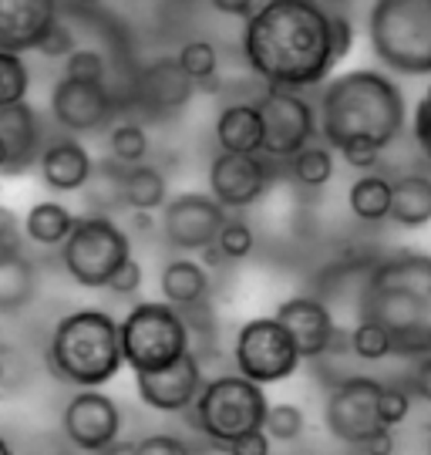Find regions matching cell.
<instances>
[{
    "label": "cell",
    "instance_id": "38",
    "mask_svg": "<svg viewBox=\"0 0 431 455\" xmlns=\"http://www.w3.org/2000/svg\"><path fill=\"white\" fill-rule=\"evenodd\" d=\"M142 287V263L135 260V257H128L112 276H108V283H105V291H112L115 297H132V293H139Z\"/></svg>",
    "mask_w": 431,
    "mask_h": 455
},
{
    "label": "cell",
    "instance_id": "37",
    "mask_svg": "<svg viewBox=\"0 0 431 455\" xmlns=\"http://www.w3.org/2000/svg\"><path fill=\"white\" fill-rule=\"evenodd\" d=\"M105 58L98 51L88 48H75L68 54V65H64V75L71 78H88V82H105Z\"/></svg>",
    "mask_w": 431,
    "mask_h": 455
},
{
    "label": "cell",
    "instance_id": "51",
    "mask_svg": "<svg viewBox=\"0 0 431 455\" xmlns=\"http://www.w3.org/2000/svg\"><path fill=\"white\" fill-rule=\"evenodd\" d=\"M4 223H7V210H0V233H4Z\"/></svg>",
    "mask_w": 431,
    "mask_h": 455
},
{
    "label": "cell",
    "instance_id": "32",
    "mask_svg": "<svg viewBox=\"0 0 431 455\" xmlns=\"http://www.w3.org/2000/svg\"><path fill=\"white\" fill-rule=\"evenodd\" d=\"M351 355L357 361H384L391 358V338L374 321H357L351 331Z\"/></svg>",
    "mask_w": 431,
    "mask_h": 455
},
{
    "label": "cell",
    "instance_id": "5",
    "mask_svg": "<svg viewBox=\"0 0 431 455\" xmlns=\"http://www.w3.org/2000/svg\"><path fill=\"white\" fill-rule=\"evenodd\" d=\"M371 51L398 75H431V0H374L368 14Z\"/></svg>",
    "mask_w": 431,
    "mask_h": 455
},
{
    "label": "cell",
    "instance_id": "24",
    "mask_svg": "<svg viewBox=\"0 0 431 455\" xmlns=\"http://www.w3.org/2000/svg\"><path fill=\"white\" fill-rule=\"evenodd\" d=\"M387 216L404 229H421L431 223V176L408 172L391 182V210Z\"/></svg>",
    "mask_w": 431,
    "mask_h": 455
},
{
    "label": "cell",
    "instance_id": "47",
    "mask_svg": "<svg viewBox=\"0 0 431 455\" xmlns=\"http://www.w3.org/2000/svg\"><path fill=\"white\" fill-rule=\"evenodd\" d=\"M0 176H14V163H11V148L0 139Z\"/></svg>",
    "mask_w": 431,
    "mask_h": 455
},
{
    "label": "cell",
    "instance_id": "50",
    "mask_svg": "<svg viewBox=\"0 0 431 455\" xmlns=\"http://www.w3.org/2000/svg\"><path fill=\"white\" fill-rule=\"evenodd\" d=\"M7 452H11V442H7V439H0V455H7Z\"/></svg>",
    "mask_w": 431,
    "mask_h": 455
},
{
    "label": "cell",
    "instance_id": "28",
    "mask_svg": "<svg viewBox=\"0 0 431 455\" xmlns=\"http://www.w3.org/2000/svg\"><path fill=\"white\" fill-rule=\"evenodd\" d=\"M347 203H351V212L357 220H364V223H381V220H387V210H391V180L374 176V172H364V176L351 186Z\"/></svg>",
    "mask_w": 431,
    "mask_h": 455
},
{
    "label": "cell",
    "instance_id": "11",
    "mask_svg": "<svg viewBox=\"0 0 431 455\" xmlns=\"http://www.w3.org/2000/svg\"><path fill=\"white\" fill-rule=\"evenodd\" d=\"M256 108L263 115V156L276 163H287L293 152H300L317 135V108L297 88H276L256 98Z\"/></svg>",
    "mask_w": 431,
    "mask_h": 455
},
{
    "label": "cell",
    "instance_id": "9",
    "mask_svg": "<svg viewBox=\"0 0 431 455\" xmlns=\"http://www.w3.org/2000/svg\"><path fill=\"white\" fill-rule=\"evenodd\" d=\"M381 385L384 381L368 378V374H344V378H337L331 391H327V405H323L327 432L344 442V445H354V449H364L371 439L391 432L378 419Z\"/></svg>",
    "mask_w": 431,
    "mask_h": 455
},
{
    "label": "cell",
    "instance_id": "42",
    "mask_svg": "<svg viewBox=\"0 0 431 455\" xmlns=\"http://www.w3.org/2000/svg\"><path fill=\"white\" fill-rule=\"evenodd\" d=\"M226 449L233 455H267L270 452V435L263 428H256V432H246L236 442H229Z\"/></svg>",
    "mask_w": 431,
    "mask_h": 455
},
{
    "label": "cell",
    "instance_id": "39",
    "mask_svg": "<svg viewBox=\"0 0 431 455\" xmlns=\"http://www.w3.org/2000/svg\"><path fill=\"white\" fill-rule=\"evenodd\" d=\"M34 51H41L44 58H68V54L75 51V37H71V31L64 28L61 20H54V24H51V31L37 41V48Z\"/></svg>",
    "mask_w": 431,
    "mask_h": 455
},
{
    "label": "cell",
    "instance_id": "41",
    "mask_svg": "<svg viewBox=\"0 0 431 455\" xmlns=\"http://www.w3.org/2000/svg\"><path fill=\"white\" fill-rule=\"evenodd\" d=\"M340 159L351 165V169H361V172H374V169H378V163H381V148L357 142V146H344V148H340Z\"/></svg>",
    "mask_w": 431,
    "mask_h": 455
},
{
    "label": "cell",
    "instance_id": "44",
    "mask_svg": "<svg viewBox=\"0 0 431 455\" xmlns=\"http://www.w3.org/2000/svg\"><path fill=\"white\" fill-rule=\"evenodd\" d=\"M411 391H415L421 402H431V355L418 358V368L411 374Z\"/></svg>",
    "mask_w": 431,
    "mask_h": 455
},
{
    "label": "cell",
    "instance_id": "49",
    "mask_svg": "<svg viewBox=\"0 0 431 455\" xmlns=\"http://www.w3.org/2000/svg\"><path fill=\"white\" fill-rule=\"evenodd\" d=\"M71 4H75V7H98L101 0H71Z\"/></svg>",
    "mask_w": 431,
    "mask_h": 455
},
{
    "label": "cell",
    "instance_id": "1",
    "mask_svg": "<svg viewBox=\"0 0 431 455\" xmlns=\"http://www.w3.org/2000/svg\"><path fill=\"white\" fill-rule=\"evenodd\" d=\"M243 58L267 84L317 88L340 61L334 11L317 0H259L243 20Z\"/></svg>",
    "mask_w": 431,
    "mask_h": 455
},
{
    "label": "cell",
    "instance_id": "4",
    "mask_svg": "<svg viewBox=\"0 0 431 455\" xmlns=\"http://www.w3.org/2000/svg\"><path fill=\"white\" fill-rule=\"evenodd\" d=\"M122 331L105 310H75L48 341V371L75 388H101L122 371Z\"/></svg>",
    "mask_w": 431,
    "mask_h": 455
},
{
    "label": "cell",
    "instance_id": "19",
    "mask_svg": "<svg viewBox=\"0 0 431 455\" xmlns=\"http://www.w3.org/2000/svg\"><path fill=\"white\" fill-rule=\"evenodd\" d=\"M37 169H41V180L54 193H75L81 186H88L95 163L88 156V148L75 142V139H58L37 152Z\"/></svg>",
    "mask_w": 431,
    "mask_h": 455
},
{
    "label": "cell",
    "instance_id": "6",
    "mask_svg": "<svg viewBox=\"0 0 431 455\" xmlns=\"http://www.w3.org/2000/svg\"><path fill=\"white\" fill-rule=\"evenodd\" d=\"M267 405L270 402L263 395V385H256L246 374L236 371L203 385V391L192 402V419H196V428L212 445L226 449L229 442H236L246 432L263 428Z\"/></svg>",
    "mask_w": 431,
    "mask_h": 455
},
{
    "label": "cell",
    "instance_id": "31",
    "mask_svg": "<svg viewBox=\"0 0 431 455\" xmlns=\"http://www.w3.org/2000/svg\"><path fill=\"white\" fill-rule=\"evenodd\" d=\"M108 152H112V159L118 165L142 163L145 156H148V135H145L142 125L122 122V125H115L112 135H108Z\"/></svg>",
    "mask_w": 431,
    "mask_h": 455
},
{
    "label": "cell",
    "instance_id": "22",
    "mask_svg": "<svg viewBox=\"0 0 431 455\" xmlns=\"http://www.w3.org/2000/svg\"><path fill=\"white\" fill-rule=\"evenodd\" d=\"M216 146L223 152H263V115L256 101L226 105L216 118Z\"/></svg>",
    "mask_w": 431,
    "mask_h": 455
},
{
    "label": "cell",
    "instance_id": "46",
    "mask_svg": "<svg viewBox=\"0 0 431 455\" xmlns=\"http://www.w3.org/2000/svg\"><path fill=\"white\" fill-rule=\"evenodd\" d=\"M391 449H395L391 432H384V435H378V439H371L368 445H364V452H391Z\"/></svg>",
    "mask_w": 431,
    "mask_h": 455
},
{
    "label": "cell",
    "instance_id": "34",
    "mask_svg": "<svg viewBox=\"0 0 431 455\" xmlns=\"http://www.w3.org/2000/svg\"><path fill=\"white\" fill-rule=\"evenodd\" d=\"M212 246L223 253L226 260H246L256 246V233L246 220H240V216H226L223 229H219V236H216Z\"/></svg>",
    "mask_w": 431,
    "mask_h": 455
},
{
    "label": "cell",
    "instance_id": "26",
    "mask_svg": "<svg viewBox=\"0 0 431 455\" xmlns=\"http://www.w3.org/2000/svg\"><path fill=\"white\" fill-rule=\"evenodd\" d=\"M142 88L148 105H156V112H176L189 98L192 78L179 68V61H159L142 75Z\"/></svg>",
    "mask_w": 431,
    "mask_h": 455
},
{
    "label": "cell",
    "instance_id": "29",
    "mask_svg": "<svg viewBox=\"0 0 431 455\" xmlns=\"http://www.w3.org/2000/svg\"><path fill=\"white\" fill-rule=\"evenodd\" d=\"M287 163H290V176L300 182V186L320 189V186H327L331 176H334V148L307 142L300 152L290 156Z\"/></svg>",
    "mask_w": 431,
    "mask_h": 455
},
{
    "label": "cell",
    "instance_id": "13",
    "mask_svg": "<svg viewBox=\"0 0 431 455\" xmlns=\"http://www.w3.org/2000/svg\"><path fill=\"white\" fill-rule=\"evenodd\" d=\"M273 169L263 152H223L209 165V193L226 210H246L270 189Z\"/></svg>",
    "mask_w": 431,
    "mask_h": 455
},
{
    "label": "cell",
    "instance_id": "21",
    "mask_svg": "<svg viewBox=\"0 0 431 455\" xmlns=\"http://www.w3.org/2000/svg\"><path fill=\"white\" fill-rule=\"evenodd\" d=\"M0 139L11 148V163H14V176L31 169L41 152V122L28 101L17 105H4L0 108Z\"/></svg>",
    "mask_w": 431,
    "mask_h": 455
},
{
    "label": "cell",
    "instance_id": "12",
    "mask_svg": "<svg viewBox=\"0 0 431 455\" xmlns=\"http://www.w3.org/2000/svg\"><path fill=\"white\" fill-rule=\"evenodd\" d=\"M226 216L229 210L212 193H182L162 210V236L179 253H203L216 243Z\"/></svg>",
    "mask_w": 431,
    "mask_h": 455
},
{
    "label": "cell",
    "instance_id": "48",
    "mask_svg": "<svg viewBox=\"0 0 431 455\" xmlns=\"http://www.w3.org/2000/svg\"><path fill=\"white\" fill-rule=\"evenodd\" d=\"M317 4H323L327 11H347L354 0H317Z\"/></svg>",
    "mask_w": 431,
    "mask_h": 455
},
{
    "label": "cell",
    "instance_id": "10",
    "mask_svg": "<svg viewBox=\"0 0 431 455\" xmlns=\"http://www.w3.org/2000/svg\"><path fill=\"white\" fill-rule=\"evenodd\" d=\"M236 368L256 385L287 381L300 368V351L290 338V331L276 317H253L236 334Z\"/></svg>",
    "mask_w": 431,
    "mask_h": 455
},
{
    "label": "cell",
    "instance_id": "45",
    "mask_svg": "<svg viewBox=\"0 0 431 455\" xmlns=\"http://www.w3.org/2000/svg\"><path fill=\"white\" fill-rule=\"evenodd\" d=\"M209 4H212L219 14L240 17V20H246V17L256 11V4H259V0H209Z\"/></svg>",
    "mask_w": 431,
    "mask_h": 455
},
{
    "label": "cell",
    "instance_id": "40",
    "mask_svg": "<svg viewBox=\"0 0 431 455\" xmlns=\"http://www.w3.org/2000/svg\"><path fill=\"white\" fill-rule=\"evenodd\" d=\"M411 132H415V142H418V148H421V156H425L428 165H431V88L425 92V98L418 101L415 125H411Z\"/></svg>",
    "mask_w": 431,
    "mask_h": 455
},
{
    "label": "cell",
    "instance_id": "3",
    "mask_svg": "<svg viewBox=\"0 0 431 455\" xmlns=\"http://www.w3.org/2000/svg\"><path fill=\"white\" fill-rule=\"evenodd\" d=\"M317 132L334 152L357 142L384 152L404 132V95L387 75L371 68L337 75L320 92Z\"/></svg>",
    "mask_w": 431,
    "mask_h": 455
},
{
    "label": "cell",
    "instance_id": "14",
    "mask_svg": "<svg viewBox=\"0 0 431 455\" xmlns=\"http://www.w3.org/2000/svg\"><path fill=\"white\" fill-rule=\"evenodd\" d=\"M61 428L68 442L81 452H108V445L122 432V411L98 388H78L75 398L64 405Z\"/></svg>",
    "mask_w": 431,
    "mask_h": 455
},
{
    "label": "cell",
    "instance_id": "33",
    "mask_svg": "<svg viewBox=\"0 0 431 455\" xmlns=\"http://www.w3.org/2000/svg\"><path fill=\"white\" fill-rule=\"evenodd\" d=\"M179 68L186 71L192 78V84H206L212 75H216V65H219V58H216V48L209 44V41H186L176 54Z\"/></svg>",
    "mask_w": 431,
    "mask_h": 455
},
{
    "label": "cell",
    "instance_id": "36",
    "mask_svg": "<svg viewBox=\"0 0 431 455\" xmlns=\"http://www.w3.org/2000/svg\"><path fill=\"white\" fill-rule=\"evenodd\" d=\"M411 411V395L398 385H381V395H378V419H381L384 428H395L408 419Z\"/></svg>",
    "mask_w": 431,
    "mask_h": 455
},
{
    "label": "cell",
    "instance_id": "16",
    "mask_svg": "<svg viewBox=\"0 0 431 455\" xmlns=\"http://www.w3.org/2000/svg\"><path fill=\"white\" fill-rule=\"evenodd\" d=\"M115 112L112 92L105 82H88V78H71L64 75L51 88V115L64 132H95L108 125Z\"/></svg>",
    "mask_w": 431,
    "mask_h": 455
},
{
    "label": "cell",
    "instance_id": "35",
    "mask_svg": "<svg viewBox=\"0 0 431 455\" xmlns=\"http://www.w3.org/2000/svg\"><path fill=\"white\" fill-rule=\"evenodd\" d=\"M263 432L270 435L273 442H293L300 439L304 432V411L297 405H267V419H263Z\"/></svg>",
    "mask_w": 431,
    "mask_h": 455
},
{
    "label": "cell",
    "instance_id": "43",
    "mask_svg": "<svg viewBox=\"0 0 431 455\" xmlns=\"http://www.w3.org/2000/svg\"><path fill=\"white\" fill-rule=\"evenodd\" d=\"M135 452L142 455H156V452H172V455H182L189 452V445L182 439H172V435H152V439H142L135 445Z\"/></svg>",
    "mask_w": 431,
    "mask_h": 455
},
{
    "label": "cell",
    "instance_id": "15",
    "mask_svg": "<svg viewBox=\"0 0 431 455\" xmlns=\"http://www.w3.org/2000/svg\"><path fill=\"white\" fill-rule=\"evenodd\" d=\"M203 364L192 355V347L182 355V358L169 361L162 368H152V371H135V388H139V398L152 411H189L196 395L203 391Z\"/></svg>",
    "mask_w": 431,
    "mask_h": 455
},
{
    "label": "cell",
    "instance_id": "23",
    "mask_svg": "<svg viewBox=\"0 0 431 455\" xmlns=\"http://www.w3.org/2000/svg\"><path fill=\"white\" fill-rule=\"evenodd\" d=\"M162 297L179 310H192L206 300L209 293V274L192 260V257H176L162 267L159 274Z\"/></svg>",
    "mask_w": 431,
    "mask_h": 455
},
{
    "label": "cell",
    "instance_id": "18",
    "mask_svg": "<svg viewBox=\"0 0 431 455\" xmlns=\"http://www.w3.org/2000/svg\"><path fill=\"white\" fill-rule=\"evenodd\" d=\"M61 14V0H0V51H34Z\"/></svg>",
    "mask_w": 431,
    "mask_h": 455
},
{
    "label": "cell",
    "instance_id": "27",
    "mask_svg": "<svg viewBox=\"0 0 431 455\" xmlns=\"http://www.w3.org/2000/svg\"><path fill=\"white\" fill-rule=\"evenodd\" d=\"M75 212L68 210L64 203H54V199H41L28 210V220H24V233L28 240L37 246H61L64 236L75 227Z\"/></svg>",
    "mask_w": 431,
    "mask_h": 455
},
{
    "label": "cell",
    "instance_id": "20",
    "mask_svg": "<svg viewBox=\"0 0 431 455\" xmlns=\"http://www.w3.org/2000/svg\"><path fill=\"white\" fill-rule=\"evenodd\" d=\"M37 274L34 263L20 253L17 240L0 233V314H17L34 300Z\"/></svg>",
    "mask_w": 431,
    "mask_h": 455
},
{
    "label": "cell",
    "instance_id": "2",
    "mask_svg": "<svg viewBox=\"0 0 431 455\" xmlns=\"http://www.w3.org/2000/svg\"><path fill=\"white\" fill-rule=\"evenodd\" d=\"M357 321H374L391 338V355H431V257L387 253L364 270L357 287Z\"/></svg>",
    "mask_w": 431,
    "mask_h": 455
},
{
    "label": "cell",
    "instance_id": "52",
    "mask_svg": "<svg viewBox=\"0 0 431 455\" xmlns=\"http://www.w3.org/2000/svg\"><path fill=\"white\" fill-rule=\"evenodd\" d=\"M428 449H431V445H428Z\"/></svg>",
    "mask_w": 431,
    "mask_h": 455
},
{
    "label": "cell",
    "instance_id": "17",
    "mask_svg": "<svg viewBox=\"0 0 431 455\" xmlns=\"http://www.w3.org/2000/svg\"><path fill=\"white\" fill-rule=\"evenodd\" d=\"M273 317L290 331V338H293V344H297V351H300L304 361L327 355L337 324L331 307L320 297H290V300H283L276 307Z\"/></svg>",
    "mask_w": 431,
    "mask_h": 455
},
{
    "label": "cell",
    "instance_id": "7",
    "mask_svg": "<svg viewBox=\"0 0 431 455\" xmlns=\"http://www.w3.org/2000/svg\"><path fill=\"white\" fill-rule=\"evenodd\" d=\"M122 358L132 371H152L189 351V321L169 300H145L125 314Z\"/></svg>",
    "mask_w": 431,
    "mask_h": 455
},
{
    "label": "cell",
    "instance_id": "30",
    "mask_svg": "<svg viewBox=\"0 0 431 455\" xmlns=\"http://www.w3.org/2000/svg\"><path fill=\"white\" fill-rule=\"evenodd\" d=\"M28 92H31V68L24 61V54L0 51V108L28 101Z\"/></svg>",
    "mask_w": 431,
    "mask_h": 455
},
{
    "label": "cell",
    "instance_id": "8",
    "mask_svg": "<svg viewBox=\"0 0 431 455\" xmlns=\"http://www.w3.org/2000/svg\"><path fill=\"white\" fill-rule=\"evenodd\" d=\"M128 257H132V240L108 216L75 220V227L61 243V267L75 283L88 291H101Z\"/></svg>",
    "mask_w": 431,
    "mask_h": 455
},
{
    "label": "cell",
    "instance_id": "25",
    "mask_svg": "<svg viewBox=\"0 0 431 455\" xmlns=\"http://www.w3.org/2000/svg\"><path fill=\"white\" fill-rule=\"evenodd\" d=\"M118 193H122V203L132 206L139 212H152L165 203V193H169V182L162 176L156 165H125V172L118 176Z\"/></svg>",
    "mask_w": 431,
    "mask_h": 455
}]
</instances>
